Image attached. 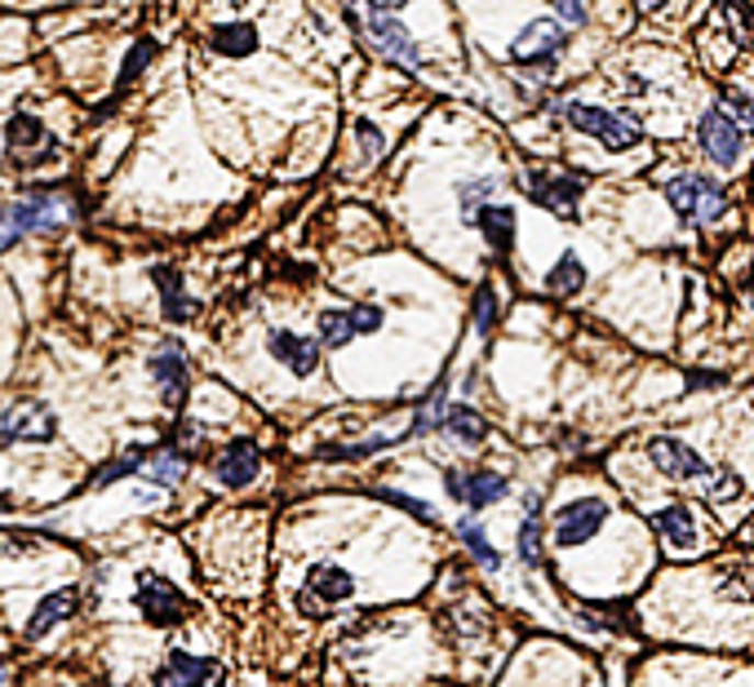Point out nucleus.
Returning a JSON list of instances; mask_svg holds the SVG:
<instances>
[{
    "mask_svg": "<svg viewBox=\"0 0 754 687\" xmlns=\"http://www.w3.org/2000/svg\"><path fill=\"white\" fill-rule=\"evenodd\" d=\"M697 143H701V151L714 165H736V156H741V125L728 116L723 106H710L701 116V125H697Z\"/></svg>",
    "mask_w": 754,
    "mask_h": 687,
    "instance_id": "12",
    "label": "nucleus"
},
{
    "mask_svg": "<svg viewBox=\"0 0 754 687\" xmlns=\"http://www.w3.org/2000/svg\"><path fill=\"white\" fill-rule=\"evenodd\" d=\"M156 687H223V665L187 656V652H173L156 669Z\"/></svg>",
    "mask_w": 754,
    "mask_h": 687,
    "instance_id": "13",
    "label": "nucleus"
},
{
    "mask_svg": "<svg viewBox=\"0 0 754 687\" xmlns=\"http://www.w3.org/2000/svg\"><path fill=\"white\" fill-rule=\"evenodd\" d=\"M493 319H497V297H493V289L484 284V289L475 293V328L488 337V333H493Z\"/></svg>",
    "mask_w": 754,
    "mask_h": 687,
    "instance_id": "33",
    "label": "nucleus"
},
{
    "mask_svg": "<svg viewBox=\"0 0 754 687\" xmlns=\"http://www.w3.org/2000/svg\"><path fill=\"white\" fill-rule=\"evenodd\" d=\"M449 493H453L458 502H466L471 510H484V506L502 502V497L510 493V484H506V475H497V471H471L466 480H462V475H449Z\"/></svg>",
    "mask_w": 754,
    "mask_h": 687,
    "instance_id": "17",
    "label": "nucleus"
},
{
    "mask_svg": "<svg viewBox=\"0 0 754 687\" xmlns=\"http://www.w3.org/2000/svg\"><path fill=\"white\" fill-rule=\"evenodd\" d=\"M151 54H156V45H151V41H138V45H134V54L125 58V67H121V80H116V85L125 89L130 80H138V71L151 63Z\"/></svg>",
    "mask_w": 754,
    "mask_h": 687,
    "instance_id": "32",
    "label": "nucleus"
},
{
    "mask_svg": "<svg viewBox=\"0 0 754 687\" xmlns=\"http://www.w3.org/2000/svg\"><path fill=\"white\" fill-rule=\"evenodd\" d=\"M151 275H156V284H160V293H165V315H169V319H187V315H191V302H187L178 275H173L169 267H156Z\"/></svg>",
    "mask_w": 754,
    "mask_h": 687,
    "instance_id": "28",
    "label": "nucleus"
},
{
    "mask_svg": "<svg viewBox=\"0 0 754 687\" xmlns=\"http://www.w3.org/2000/svg\"><path fill=\"white\" fill-rule=\"evenodd\" d=\"M608 523V502L604 497H582V502H569L555 519V545H582L590 541L599 528Z\"/></svg>",
    "mask_w": 754,
    "mask_h": 687,
    "instance_id": "10",
    "label": "nucleus"
},
{
    "mask_svg": "<svg viewBox=\"0 0 754 687\" xmlns=\"http://www.w3.org/2000/svg\"><path fill=\"white\" fill-rule=\"evenodd\" d=\"M666 200H671V209L679 213V222H697V226H706V222H714V217L728 213V191H723L719 182L701 178V173L675 178V182L666 187Z\"/></svg>",
    "mask_w": 754,
    "mask_h": 687,
    "instance_id": "3",
    "label": "nucleus"
},
{
    "mask_svg": "<svg viewBox=\"0 0 754 687\" xmlns=\"http://www.w3.org/2000/svg\"><path fill=\"white\" fill-rule=\"evenodd\" d=\"M569 45V32L555 23V19H532L519 36H515V45H510V58L519 63V67H551L555 58H560V49Z\"/></svg>",
    "mask_w": 754,
    "mask_h": 687,
    "instance_id": "6",
    "label": "nucleus"
},
{
    "mask_svg": "<svg viewBox=\"0 0 754 687\" xmlns=\"http://www.w3.org/2000/svg\"><path fill=\"white\" fill-rule=\"evenodd\" d=\"M493 191H497V178H471V182H462V187H458L462 222H466V226H475V217H480V209L493 200Z\"/></svg>",
    "mask_w": 754,
    "mask_h": 687,
    "instance_id": "27",
    "label": "nucleus"
},
{
    "mask_svg": "<svg viewBox=\"0 0 754 687\" xmlns=\"http://www.w3.org/2000/svg\"><path fill=\"white\" fill-rule=\"evenodd\" d=\"M187 466H191V452H182L178 443H169V448H156V452H147L143 475H147L151 484H165V488H173V484L187 475Z\"/></svg>",
    "mask_w": 754,
    "mask_h": 687,
    "instance_id": "20",
    "label": "nucleus"
},
{
    "mask_svg": "<svg viewBox=\"0 0 754 687\" xmlns=\"http://www.w3.org/2000/svg\"><path fill=\"white\" fill-rule=\"evenodd\" d=\"M475 226L488 236V245H493V254H510L515 249V209H506V204H484L480 209V217H475Z\"/></svg>",
    "mask_w": 754,
    "mask_h": 687,
    "instance_id": "19",
    "label": "nucleus"
},
{
    "mask_svg": "<svg viewBox=\"0 0 754 687\" xmlns=\"http://www.w3.org/2000/svg\"><path fill=\"white\" fill-rule=\"evenodd\" d=\"M151 378H156L165 404L169 408H182V399H187V360H182L178 341H165V347L151 356Z\"/></svg>",
    "mask_w": 754,
    "mask_h": 687,
    "instance_id": "16",
    "label": "nucleus"
},
{
    "mask_svg": "<svg viewBox=\"0 0 754 687\" xmlns=\"http://www.w3.org/2000/svg\"><path fill=\"white\" fill-rule=\"evenodd\" d=\"M369 5H373V10H386V14H391V10H399V5H408V0H369Z\"/></svg>",
    "mask_w": 754,
    "mask_h": 687,
    "instance_id": "39",
    "label": "nucleus"
},
{
    "mask_svg": "<svg viewBox=\"0 0 754 687\" xmlns=\"http://www.w3.org/2000/svg\"><path fill=\"white\" fill-rule=\"evenodd\" d=\"M537 532H542V528H537V515H524V523H519V554H524L528 567L542 563V537H537Z\"/></svg>",
    "mask_w": 754,
    "mask_h": 687,
    "instance_id": "31",
    "label": "nucleus"
},
{
    "mask_svg": "<svg viewBox=\"0 0 754 687\" xmlns=\"http://www.w3.org/2000/svg\"><path fill=\"white\" fill-rule=\"evenodd\" d=\"M458 532H462L466 550H471V554L480 559V567H497V563H502V554H497V550L488 545V537H484V528H480L475 519H462V528H458Z\"/></svg>",
    "mask_w": 754,
    "mask_h": 687,
    "instance_id": "29",
    "label": "nucleus"
},
{
    "mask_svg": "<svg viewBox=\"0 0 754 687\" xmlns=\"http://www.w3.org/2000/svg\"><path fill=\"white\" fill-rule=\"evenodd\" d=\"M356 143L364 147V165H373V160L382 156V134H378L373 125H364V121L356 125Z\"/></svg>",
    "mask_w": 754,
    "mask_h": 687,
    "instance_id": "34",
    "label": "nucleus"
},
{
    "mask_svg": "<svg viewBox=\"0 0 754 687\" xmlns=\"http://www.w3.org/2000/svg\"><path fill=\"white\" fill-rule=\"evenodd\" d=\"M262 471V452L254 439H232L223 452H218V462H213V475H218V484L227 488H249Z\"/></svg>",
    "mask_w": 754,
    "mask_h": 687,
    "instance_id": "14",
    "label": "nucleus"
},
{
    "mask_svg": "<svg viewBox=\"0 0 754 687\" xmlns=\"http://www.w3.org/2000/svg\"><path fill=\"white\" fill-rule=\"evenodd\" d=\"M364 27H369L373 45H378L386 58H395V63H404V67H421V54H417V45H413V36L404 32V23H399L395 14H386V10H369Z\"/></svg>",
    "mask_w": 754,
    "mask_h": 687,
    "instance_id": "15",
    "label": "nucleus"
},
{
    "mask_svg": "<svg viewBox=\"0 0 754 687\" xmlns=\"http://www.w3.org/2000/svg\"><path fill=\"white\" fill-rule=\"evenodd\" d=\"M271 356H275L284 369H293L297 378H311L315 364H319V341L297 337V333H271Z\"/></svg>",
    "mask_w": 754,
    "mask_h": 687,
    "instance_id": "18",
    "label": "nucleus"
},
{
    "mask_svg": "<svg viewBox=\"0 0 754 687\" xmlns=\"http://www.w3.org/2000/svg\"><path fill=\"white\" fill-rule=\"evenodd\" d=\"M564 121L582 134H590L595 143H604L608 151H630L643 138V125L630 116V111H604V106H586V102H564Z\"/></svg>",
    "mask_w": 754,
    "mask_h": 687,
    "instance_id": "2",
    "label": "nucleus"
},
{
    "mask_svg": "<svg viewBox=\"0 0 754 687\" xmlns=\"http://www.w3.org/2000/svg\"><path fill=\"white\" fill-rule=\"evenodd\" d=\"M67 217H71L67 191H32V195L0 209V249H10L27 232H54V226H63Z\"/></svg>",
    "mask_w": 754,
    "mask_h": 687,
    "instance_id": "1",
    "label": "nucleus"
},
{
    "mask_svg": "<svg viewBox=\"0 0 754 687\" xmlns=\"http://www.w3.org/2000/svg\"><path fill=\"white\" fill-rule=\"evenodd\" d=\"M5 669H10V665H5V661H0V687H5V678H10V674H5Z\"/></svg>",
    "mask_w": 754,
    "mask_h": 687,
    "instance_id": "42",
    "label": "nucleus"
},
{
    "mask_svg": "<svg viewBox=\"0 0 754 687\" xmlns=\"http://www.w3.org/2000/svg\"><path fill=\"white\" fill-rule=\"evenodd\" d=\"M639 5H649V10H653V5H662V0H639Z\"/></svg>",
    "mask_w": 754,
    "mask_h": 687,
    "instance_id": "43",
    "label": "nucleus"
},
{
    "mask_svg": "<svg viewBox=\"0 0 754 687\" xmlns=\"http://www.w3.org/2000/svg\"><path fill=\"white\" fill-rule=\"evenodd\" d=\"M213 49L227 54V58H245L258 49V32L249 23H232V27H218L213 32Z\"/></svg>",
    "mask_w": 754,
    "mask_h": 687,
    "instance_id": "25",
    "label": "nucleus"
},
{
    "mask_svg": "<svg viewBox=\"0 0 754 687\" xmlns=\"http://www.w3.org/2000/svg\"><path fill=\"white\" fill-rule=\"evenodd\" d=\"M360 328H356V315L351 311H325L319 315V347L325 351H342L347 341H356Z\"/></svg>",
    "mask_w": 754,
    "mask_h": 687,
    "instance_id": "24",
    "label": "nucleus"
},
{
    "mask_svg": "<svg viewBox=\"0 0 754 687\" xmlns=\"http://www.w3.org/2000/svg\"><path fill=\"white\" fill-rule=\"evenodd\" d=\"M728 102L736 106V125H741V129H754V102H750L741 89H728Z\"/></svg>",
    "mask_w": 754,
    "mask_h": 687,
    "instance_id": "36",
    "label": "nucleus"
},
{
    "mask_svg": "<svg viewBox=\"0 0 754 687\" xmlns=\"http://www.w3.org/2000/svg\"><path fill=\"white\" fill-rule=\"evenodd\" d=\"M653 528H657L662 541L675 545V550H693V541H697V519H693L688 506H666V510H657V515H653Z\"/></svg>",
    "mask_w": 754,
    "mask_h": 687,
    "instance_id": "21",
    "label": "nucleus"
},
{
    "mask_svg": "<svg viewBox=\"0 0 754 687\" xmlns=\"http://www.w3.org/2000/svg\"><path fill=\"white\" fill-rule=\"evenodd\" d=\"M582 284H586V267H582V258H577V254H564V258L555 262V271L547 275V289H551V293H560V297H573Z\"/></svg>",
    "mask_w": 754,
    "mask_h": 687,
    "instance_id": "26",
    "label": "nucleus"
},
{
    "mask_svg": "<svg viewBox=\"0 0 754 687\" xmlns=\"http://www.w3.org/2000/svg\"><path fill=\"white\" fill-rule=\"evenodd\" d=\"M76 590H54V595H45L41 599V608L32 612V621H27V639H41V634H49L58 621H67L71 612H76Z\"/></svg>",
    "mask_w": 754,
    "mask_h": 687,
    "instance_id": "22",
    "label": "nucleus"
},
{
    "mask_svg": "<svg viewBox=\"0 0 754 687\" xmlns=\"http://www.w3.org/2000/svg\"><path fill=\"white\" fill-rule=\"evenodd\" d=\"M351 590H356V577H351L347 567H338V563H319V567L306 572V586H302V595H297V608L311 612V617L334 612L342 599H351Z\"/></svg>",
    "mask_w": 754,
    "mask_h": 687,
    "instance_id": "4",
    "label": "nucleus"
},
{
    "mask_svg": "<svg viewBox=\"0 0 754 687\" xmlns=\"http://www.w3.org/2000/svg\"><path fill=\"white\" fill-rule=\"evenodd\" d=\"M745 293H750V306H754V267H750V275H745Z\"/></svg>",
    "mask_w": 754,
    "mask_h": 687,
    "instance_id": "40",
    "label": "nucleus"
},
{
    "mask_svg": "<svg viewBox=\"0 0 754 687\" xmlns=\"http://www.w3.org/2000/svg\"><path fill=\"white\" fill-rule=\"evenodd\" d=\"M519 187H524V195L532 204L551 209L555 217H577V204H582V191H586V182L573 178V173H524Z\"/></svg>",
    "mask_w": 754,
    "mask_h": 687,
    "instance_id": "5",
    "label": "nucleus"
},
{
    "mask_svg": "<svg viewBox=\"0 0 754 687\" xmlns=\"http://www.w3.org/2000/svg\"><path fill=\"white\" fill-rule=\"evenodd\" d=\"M444 430H449L458 443H466V448H475V443H484V439H488L484 417H480L475 408H466V404H449V413H444Z\"/></svg>",
    "mask_w": 754,
    "mask_h": 687,
    "instance_id": "23",
    "label": "nucleus"
},
{
    "mask_svg": "<svg viewBox=\"0 0 754 687\" xmlns=\"http://www.w3.org/2000/svg\"><path fill=\"white\" fill-rule=\"evenodd\" d=\"M143 462H147V448H134V452L121 457V462H112L106 471H98L93 484L102 488V484H116V480H125V475H143Z\"/></svg>",
    "mask_w": 754,
    "mask_h": 687,
    "instance_id": "30",
    "label": "nucleus"
},
{
    "mask_svg": "<svg viewBox=\"0 0 754 687\" xmlns=\"http://www.w3.org/2000/svg\"><path fill=\"white\" fill-rule=\"evenodd\" d=\"M138 608H143V617L151 621V626H178L182 617H187V599H182V590L178 586H169L165 577H156V572H143L138 577Z\"/></svg>",
    "mask_w": 754,
    "mask_h": 687,
    "instance_id": "11",
    "label": "nucleus"
},
{
    "mask_svg": "<svg viewBox=\"0 0 754 687\" xmlns=\"http://www.w3.org/2000/svg\"><path fill=\"white\" fill-rule=\"evenodd\" d=\"M732 27H736V41L750 45L754 41V10H745V5H736V0H732Z\"/></svg>",
    "mask_w": 754,
    "mask_h": 687,
    "instance_id": "35",
    "label": "nucleus"
},
{
    "mask_svg": "<svg viewBox=\"0 0 754 687\" xmlns=\"http://www.w3.org/2000/svg\"><path fill=\"white\" fill-rule=\"evenodd\" d=\"M649 462L666 480H710V484H719V471L710 462H701V457L688 443H679V439H653L649 443Z\"/></svg>",
    "mask_w": 754,
    "mask_h": 687,
    "instance_id": "8",
    "label": "nucleus"
},
{
    "mask_svg": "<svg viewBox=\"0 0 754 687\" xmlns=\"http://www.w3.org/2000/svg\"><path fill=\"white\" fill-rule=\"evenodd\" d=\"M351 315H356V328L360 333H378L382 328V311L378 306H351Z\"/></svg>",
    "mask_w": 754,
    "mask_h": 687,
    "instance_id": "38",
    "label": "nucleus"
},
{
    "mask_svg": "<svg viewBox=\"0 0 754 687\" xmlns=\"http://www.w3.org/2000/svg\"><path fill=\"white\" fill-rule=\"evenodd\" d=\"M54 430H58V417L41 399H19L5 417H0V443H19V439L45 443V439H54Z\"/></svg>",
    "mask_w": 754,
    "mask_h": 687,
    "instance_id": "7",
    "label": "nucleus"
},
{
    "mask_svg": "<svg viewBox=\"0 0 754 687\" xmlns=\"http://www.w3.org/2000/svg\"><path fill=\"white\" fill-rule=\"evenodd\" d=\"M5 138H10V156H14V165H49L54 156H58V143L45 134V125L32 116V111H19V116L10 121V129H5Z\"/></svg>",
    "mask_w": 754,
    "mask_h": 687,
    "instance_id": "9",
    "label": "nucleus"
},
{
    "mask_svg": "<svg viewBox=\"0 0 754 687\" xmlns=\"http://www.w3.org/2000/svg\"><path fill=\"white\" fill-rule=\"evenodd\" d=\"M551 5H555V14H560L569 27H582V23H586V5H582V0H551Z\"/></svg>",
    "mask_w": 754,
    "mask_h": 687,
    "instance_id": "37",
    "label": "nucleus"
},
{
    "mask_svg": "<svg viewBox=\"0 0 754 687\" xmlns=\"http://www.w3.org/2000/svg\"><path fill=\"white\" fill-rule=\"evenodd\" d=\"M14 502H10V493H0V510H10Z\"/></svg>",
    "mask_w": 754,
    "mask_h": 687,
    "instance_id": "41",
    "label": "nucleus"
}]
</instances>
